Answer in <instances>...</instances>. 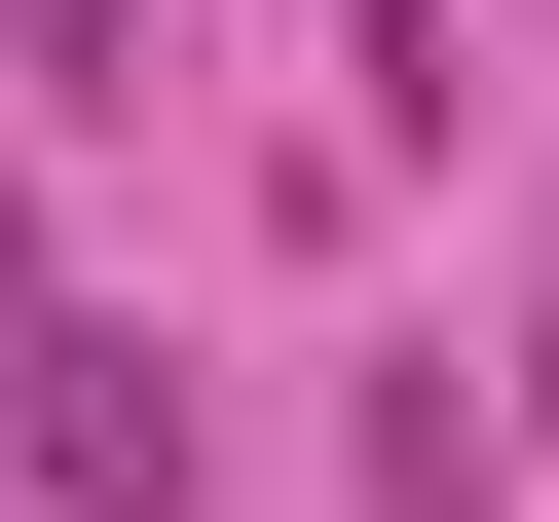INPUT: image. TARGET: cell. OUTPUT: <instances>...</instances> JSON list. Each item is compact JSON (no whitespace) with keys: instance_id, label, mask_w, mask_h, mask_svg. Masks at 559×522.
Listing matches in <instances>:
<instances>
[{"instance_id":"6da1fadb","label":"cell","mask_w":559,"mask_h":522,"mask_svg":"<svg viewBox=\"0 0 559 522\" xmlns=\"http://www.w3.org/2000/svg\"><path fill=\"white\" fill-rule=\"evenodd\" d=\"M38 485H75V522H187V373H150V336H38Z\"/></svg>"},{"instance_id":"7a4b0ae2","label":"cell","mask_w":559,"mask_h":522,"mask_svg":"<svg viewBox=\"0 0 559 522\" xmlns=\"http://www.w3.org/2000/svg\"><path fill=\"white\" fill-rule=\"evenodd\" d=\"M522 448H559V373H522Z\"/></svg>"}]
</instances>
